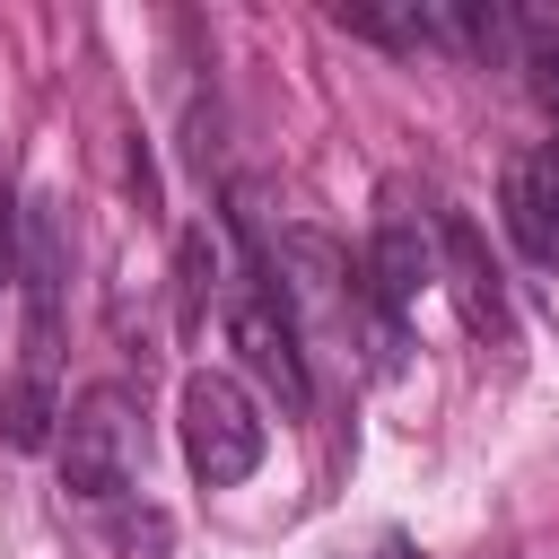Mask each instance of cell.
I'll return each mask as SVG.
<instances>
[{
	"mask_svg": "<svg viewBox=\"0 0 559 559\" xmlns=\"http://www.w3.org/2000/svg\"><path fill=\"white\" fill-rule=\"evenodd\" d=\"M17 288H26V332H17L9 445L35 454V445H52V419H61V288H70V236H61V210H52V201H26Z\"/></svg>",
	"mask_w": 559,
	"mask_h": 559,
	"instance_id": "obj_1",
	"label": "cell"
},
{
	"mask_svg": "<svg viewBox=\"0 0 559 559\" xmlns=\"http://www.w3.org/2000/svg\"><path fill=\"white\" fill-rule=\"evenodd\" d=\"M236 236H245V271L227 280V341H236V358L280 393V411H306V402H314L306 323H297L280 271H271V245H262V227H253V201H236Z\"/></svg>",
	"mask_w": 559,
	"mask_h": 559,
	"instance_id": "obj_2",
	"label": "cell"
},
{
	"mask_svg": "<svg viewBox=\"0 0 559 559\" xmlns=\"http://www.w3.org/2000/svg\"><path fill=\"white\" fill-rule=\"evenodd\" d=\"M61 419H70L61 428V489L87 498V507H131L140 498V472H148L140 393L131 384H87Z\"/></svg>",
	"mask_w": 559,
	"mask_h": 559,
	"instance_id": "obj_3",
	"label": "cell"
},
{
	"mask_svg": "<svg viewBox=\"0 0 559 559\" xmlns=\"http://www.w3.org/2000/svg\"><path fill=\"white\" fill-rule=\"evenodd\" d=\"M175 428H183V463H192L201 489H236V480L262 472L271 428H262V411H253V393H245L236 376L192 367V376H183V402H175Z\"/></svg>",
	"mask_w": 559,
	"mask_h": 559,
	"instance_id": "obj_4",
	"label": "cell"
},
{
	"mask_svg": "<svg viewBox=\"0 0 559 559\" xmlns=\"http://www.w3.org/2000/svg\"><path fill=\"white\" fill-rule=\"evenodd\" d=\"M367 280H376V297H384L393 314H411V306H419V288L437 280V201L419 210V192H411V183H384V192H376Z\"/></svg>",
	"mask_w": 559,
	"mask_h": 559,
	"instance_id": "obj_5",
	"label": "cell"
},
{
	"mask_svg": "<svg viewBox=\"0 0 559 559\" xmlns=\"http://www.w3.org/2000/svg\"><path fill=\"white\" fill-rule=\"evenodd\" d=\"M437 280L454 288L463 332L489 341V349H507V332H515V314H507V280H498V262H489L472 210H454V201H437Z\"/></svg>",
	"mask_w": 559,
	"mask_h": 559,
	"instance_id": "obj_6",
	"label": "cell"
},
{
	"mask_svg": "<svg viewBox=\"0 0 559 559\" xmlns=\"http://www.w3.org/2000/svg\"><path fill=\"white\" fill-rule=\"evenodd\" d=\"M498 218H507V236H515L524 262L559 271V140H533V148L507 157V175H498Z\"/></svg>",
	"mask_w": 559,
	"mask_h": 559,
	"instance_id": "obj_7",
	"label": "cell"
},
{
	"mask_svg": "<svg viewBox=\"0 0 559 559\" xmlns=\"http://www.w3.org/2000/svg\"><path fill=\"white\" fill-rule=\"evenodd\" d=\"M515 61L533 70V96H542V105H550V122H559V17H524Z\"/></svg>",
	"mask_w": 559,
	"mask_h": 559,
	"instance_id": "obj_8",
	"label": "cell"
},
{
	"mask_svg": "<svg viewBox=\"0 0 559 559\" xmlns=\"http://www.w3.org/2000/svg\"><path fill=\"white\" fill-rule=\"evenodd\" d=\"M218 288V253H210V227L183 236V323H201V297Z\"/></svg>",
	"mask_w": 559,
	"mask_h": 559,
	"instance_id": "obj_9",
	"label": "cell"
},
{
	"mask_svg": "<svg viewBox=\"0 0 559 559\" xmlns=\"http://www.w3.org/2000/svg\"><path fill=\"white\" fill-rule=\"evenodd\" d=\"M17 227H26V210H9V175H0V288L17 280Z\"/></svg>",
	"mask_w": 559,
	"mask_h": 559,
	"instance_id": "obj_10",
	"label": "cell"
}]
</instances>
